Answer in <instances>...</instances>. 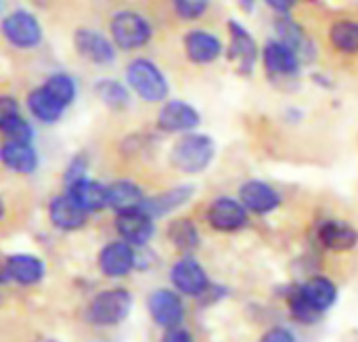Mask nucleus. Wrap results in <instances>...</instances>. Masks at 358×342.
Masks as SVG:
<instances>
[{
  "label": "nucleus",
  "instance_id": "c756f323",
  "mask_svg": "<svg viewBox=\"0 0 358 342\" xmlns=\"http://www.w3.org/2000/svg\"><path fill=\"white\" fill-rule=\"evenodd\" d=\"M63 107H69L71 103H73V99H76V80L69 76V74H65V71H57V74H52V76H48L46 80H44V84H42Z\"/></svg>",
  "mask_w": 358,
  "mask_h": 342
},
{
  "label": "nucleus",
  "instance_id": "b1692460",
  "mask_svg": "<svg viewBox=\"0 0 358 342\" xmlns=\"http://www.w3.org/2000/svg\"><path fill=\"white\" fill-rule=\"evenodd\" d=\"M65 191L88 212V214H94V212H101L107 208V185L99 183V181H92L88 177L71 183L69 187H65Z\"/></svg>",
  "mask_w": 358,
  "mask_h": 342
},
{
  "label": "nucleus",
  "instance_id": "6ab92c4d",
  "mask_svg": "<svg viewBox=\"0 0 358 342\" xmlns=\"http://www.w3.org/2000/svg\"><path fill=\"white\" fill-rule=\"evenodd\" d=\"M317 240L329 252H350L358 246V231L346 221L329 219L319 225Z\"/></svg>",
  "mask_w": 358,
  "mask_h": 342
},
{
  "label": "nucleus",
  "instance_id": "2eb2a0df",
  "mask_svg": "<svg viewBox=\"0 0 358 342\" xmlns=\"http://www.w3.org/2000/svg\"><path fill=\"white\" fill-rule=\"evenodd\" d=\"M8 282H15L23 288L38 286L44 275H46V263L38 254L29 252H19V254H8L4 259Z\"/></svg>",
  "mask_w": 358,
  "mask_h": 342
},
{
  "label": "nucleus",
  "instance_id": "a19ab883",
  "mask_svg": "<svg viewBox=\"0 0 358 342\" xmlns=\"http://www.w3.org/2000/svg\"><path fill=\"white\" fill-rule=\"evenodd\" d=\"M4 214H6V206H4V200L0 198V221L4 219Z\"/></svg>",
  "mask_w": 358,
  "mask_h": 342
},
{
  "label": "nucleus",
  "instance_id": "c85d7f7f",
  "mask_svg": "<svg viewBox=\"0 0 358 342\" xmlns=\"http://www.w3.org/2000/svg\"><path fill=\"white\" fill-rule=\"evenodd\" d=\"M94 93L113 111H122V109H126L130 105V93L117 80H111V78L99 80L96 86H94Z\"/></svg>",
  "mask_w": 358,
  "mask_h": 342
},
{
  "label": "nucleus",
  "instance_id": "6e6552de",
  "mask_svg": "<svg viewBox=\"0 0 358 342\" xmlns=\"http://www.w3.org/2000/svg\"><path fill=\"white\" fill-rule=\"evenodd\" d=\"M96 267L109 280H124L136 269V248L124 240L107 242L96 254Z\"/></svg>",
  "mask_w": 358,
  "mask_h": 342
},
{
  "label": "nucleus",
  "instance_id": "39448f33",
  "mask_svg": "<svg viewBox=\"0 0 358 342\" xmlns=\"http://www.w3.org/2000/svg\"><path fill=\"white\" fill-rule=\"evenodd\" d=\"M170 284L180 296L199 299L210 288L212 282L203 265L193 254H187V256H180L170 267Z\"/></svg>",
  "mask_w": 358,
  "mask_h": 342
},
{
  "label": "nucleus",
  "instance_id": "c9c22d12",
  "mask_svg": "<svg viewBox=\"0 0 358 342\" xmlns=\"http://www.w3.org/2000/svg\"><path fill=\"white\" fill-rule=\"evenodd\" d=\"M162 342H195V336L187 330V328H182V326H178V328H170V330H164V336H162Z\"/></svg>",
  "mask_w": 358,
  "mask_h": 342
},
{
  "label": "nucleus",
  "instance_id": "f257e3e1",
  "mask_svg": "<svg viewBox=\"0 0 358 342\" xmlns=\"http://www.w3.org/2000/svg\"><path fill=\"white\" fill-rule=\"evenodd\" d=\"M134 299L126 288H105L96 292L86 307V322L96 328H115L128 320Z\"/></svg>",
  "mask_w": 358,
  "mask_h": 342
},
{
  "label": "nucleus",
  "instance_id": "e433bc0d",
  "mask_svg": "<svg viewBox=\"0 0 358 342\" xmlns=\"http://www.w3.org/2000/svg\"><path fill=\"white\" fill-rule=\"evenodd\" d=\"M227 296V288H222V286H216V284H210V288L197 299V301H201L203 305H212V303H218V301H222Z\"/></svg>",
  "mask_w": 358,
  "mask_h": 342
},
{
  "label": "nucleus",
  "instance_id": "f3484780",
  "mask_svg": "<svg viewBox=\"0 0 358 342\" xmlns=\"http://www.w3.org/2000/svg\"><path fill=\"white\" fill-rule=\"evenodd\" d=\"M262 59H264V67L266 74L275 80V78H296L300 74V57L285 46L281 40H268L264 44L262 50Z\"/></svg>",
  "mask_w": 358,
  "mask_h": 342
},
{
  "label": "nucleus",
  "instance_id": "aec40b11",
  "mask_svg": "<svg viewBox=\"0 0 358 342\" xmlns=\"http://www.w3.org/2000/svg\"><path fill=\"white\" fill-rule=\"evenodd\" d=\"M185 55L195 65H208L214 63L222 55V42L210 34L208 29H191L187 32L185 40Z\"/></svg>",
  "mask_w": 358,
  "mask_h": 342
},
{
  "label": "nucleus",
  "instance_id": "7c9ffc66",
  "mask_svg": "<svg viewBox=\"0 0 358 342\" xmlns=\"http://www.w3.org/2000/svg\"><path fill=\"white\" fill-rule=\"evenodd\" d=\"M0 135L4 137V141H17V143H31V139H34V130L23 116L4 124L0 128Z\"/></svg>",
  "mask_w": 358,
  "mask_h": 342
},
{
  "label": "nucleus",
  "instance_id": "4c0bfd02",
  "mask_svg": "<svg viewBox=\"0 0 358 342\" xmlns=\"http://www.w3.org/2000/svg\"><path fill=\"white\" fill-rule=\"evenodd\" d=\"M266 2L281 15H287L292 11V6L296 4V0H266Z\"/></svg>",
  "mask_w": 358,
  "mask_h": 342
},
{
  "label": "nucleus",
  "instance_id": "423d86ee",
  "mask_svg": "<svg viewBox=\"0 0 358 342\" xmlns=\"http://www.w3.org/2000/svg\"><path fill=\"white\" fill-rule=\"evenodd\" d=\"M206 221L218 233H237L250 225V212L239 200L220 196L212 200V204L208 206Z\"/></svg>",
  "mask_w": 358,
  "mask_h": 342
},
{
  "label": "nucleus",
  "instance_id": "4468645a",
  "mask_svg": "<svg viewBox=\"0 0 358 342\" xmlns=\"http://www.w3.org/2000/svg\"><path fill=\"white\" fill-rule=\"evenodd\" d=\"M73 46L80 57L88 59L94 65H111L115 61V44L94 29L88 27L76 29Z\"/></svg>",
  "mask_w": 358,
  "mask_h": 342
},
{
  "label": "nucleus",
  "instance_id": "20e7f679",
  "mask_svg": "<svg viewBox=\"0 0 358 342\" xmlns=\"http://www.w3.org/2000/svg\"><path fill=\"white\" fill-rule=\"evenodd\" d=\"M109 34L115 48L136 50L151 40L153 27L136 11H117L109 21Z\"/></svg>",
  "mask_w": 358,
  "mask_h": 342
},
{
  "label": "nucleus",
  "instance_id": "ea45409f",
  "mask_svg": "<svg viewBox=\"0 0 358 342\" xmlns=\"http://www.w3.org/2000/svg\"><path fill=\"white\" fill-rule=\"evenodd\" d=\"M237 2H239V6H241L243 11H248V13H250V11L254 8V4H256V0H237Z\"/></svg>",
  "mask_w": 358,
  "mask_h": 342
},
{
  "label": "nucleus",
  "instance_id": "412c9836",
  "mask_svg": "<svg viewBox=\"0 0 358 342\" xmlns=\"http://www.w3.org/2000/svg\"><path fill=\"white\" fill-rule=\"evenodd\" d=\"M275 29L279 36L277 40H281L285 46H289L300 57V61H313L315 59L313 40L308 38L306 29L296 19H292L289 15H279L275 19Z\"/></svg>",
  "mask_w": 358,
  "mask_h": 342
},
{
  "label": "nucleus",
  "instance_id": "72a5a7b5",
  "mask_svg": "<svg viewBox=\"0 0 358 342\" xmlns=\"http://www.w3.org/2000/svg\"><path fill=\"white\" fill-rule=\"evenodd\" d=\"M19 116H21V111H19L17 99L10 97V95H0V128L4 124H8L10 120L19 118Z\"/></svg>",
  "mask_w": 358,
  "mask_h": 342
},
{
  "label": "nucleus",
  "instance_id": "393cba45",
  "mask_svg": "<svg viewBox=\"0 0 358 342\" xmlns=\"http://www.w3.org/2000/svg\"><path fill=\"white\" fill-rule=\"evenodd\" d=\"M145 191L134 181H113L107 185V208L113 212H122L128 208H138L145 202Z\"/></svg>",
  "mask_w": 358,
  "mask_h": 342
},
{
  "label": "nucleus",
  "instance_id": "dca6fc26",
  "mask_svg": "<svg viewBox=\"0 0 358 342\" xmlns=\"http://www.w3.org/2000/svg\"><path fill=\"white\" fill-rule=\"evenodd\" d=\"M300 296L319 313L325 315L336 303H338V286L331 278L327 275H310L308 280H304L302 284H296Z\"/></svg>",
  "mask_w": 358,
  "mask_h": 342
},
{
  "label": "nucleus",
  "instance_id": "f03ea898",
  "mask_svg": "<svg viewBox=\"0 0 358 342\" xmlns=\"http://www.w3.org/2000/svg\"><path fill=\"white\" fill-rule=\"evenodd\" d=\"M214 156H216V145L212 137L199 132H187L174 143L170 151V164L185 175H199L212 164Z\"/></svg>",
  "mask_w": 358,
  "mask_h": 342
},
{
  "label": "nucleus",
  "instance_id": "bb28decb",
  "mask_svg": "<svg viewBox=\"0 0 358 342\" xmlns=\"http://www.w3.org/2000/svg\"><path fill=\"white\" fill-rule=\"evenodd\" d=\"M168 240H170V244H172L182 256L193 254V252L199 248V244H201V235H199L197 225H195L191 219H185V217L174 219V221L168 225Z\"/></svg>",
  "mask_w": 358,
  "mask_h": 342
},
{
  "label": "nucleus",
  "instance_id": "4be33fe9",
  "mask_svg": "<svg viewBox=\"0 0 358 342\" xmlns=\"http://www.w3.org/2000/svg\"><path fill=\"white\" fill-rule=\"evenodd\" d=\"M195 193V187L193 185H178V187H172L168 191H162L157 196H149L145 198V202L141 204V208L153 217V219H162V217H168L170 212L178 210L180 206H185Z\"/></svg>",
  "mask_w": 358,
  "mask_h": 342
},
{
  "label": "nucleus",
  "instance_id": "9d476101",
  "mask_svg": "<svg viewBox=\"0 0 358 342\" xmlns=\"http://www.w3.org/2000/svg\"><path fill=\"white\" fill-rule=\"evenodd\" d=\"M2 36L17 48H34L42 42V25L29 11H13L2 19Z\"/></svg>",
  "mask_w": 358,
  "mask_h": 342
},
{
  "label": "nucleus",
  "instance_id": "ddd939ff",
  "mask_svg": "<svg viewBox=\"0 0 358 342\" xmlns=\"http://www.w3.org/2000/svg\"><path fill=\"white\" fill-rule=\"evenodd\" d=\"M239 202L245 206V210L250 214L266 217L281 206V196L273 185L258 181V179H252L239 187Z\"/></svg>",
  "mask_w": 358,
  "mask_h": 342
},
{
  "label": "nucleus",
  "instance_id": "f8f14e48",
  "mask_svg": "<svg viewBox=\"0 0 358 342\" xmlns=\"http://www.w3.org/2000/svg\"><path fill=\"white\" fill-rule=\"evenodd\" d=\"M48 219L55 229L63 233H73L86 227L88 223V212L65 191L59 193L50 200L48 204Z\"/></svg>",
  "mask_w": 358,
  "mask_h": 342
},
{
  "label": "nucleus",
  "instance_id": "79ce46f5",
  "mask_svg": "<svg viewBox=\"0 0 358 342\" xmlns=\"http://www.w3.org/2000/svg\"><path fill=\"white\" fill-rule=\"evenodd\" d=\"M31 342H59V341H55V338H46V336H40V338H36V341H31Z\"/></svg>",
  "mask_w": 358,
  "mask_h": 342
},
{
  "label": "nucleus",
  "instance_id": "9b49d317",
  "mask_svg": "<svg viewBox=\"0 0 358 342\" xmlns=\"http://www.w3.org/2000/svg\"><path fill=\"white\" fill-rule=\"evenodd\" d=\"M229 34H231L229 59L235 61L237 71L241 76H252V71L256 67V61H258V44H256V40L245 29V25H241L239 21H229Z\"/></svg>",
  "mask_w": 358,
  "mask_h": 342
},
{
  "label": "nucleus",
  "instance_id": "a211bd4d",
  "mask_svg": "<svg viewBox=\"0 0 358 342\" xmlns=\"http://www.w3.org/2000/svg\"><path fill=\"white\" fill-rule=\"evenodd\" d=\"M199 111L185 101H168L157 114V128L162 132H191L199 126Z\"/></svg>",
  "mask_w": 358,
  "mask_h": 342
},
{
  "label": "nucleus",
  "instance_id": "1a4fd4ad",
  "mask_svg": "<svg viewBox=\"0 0 358 342\" xmlns=\"http://www.w3.org/2000/svg\"><path fill=\"white\" fill-rule=\"evenodd\" d=\"M147 311L155 326L170 330L185 322V303L174 288H157L147 299Z\"/></svg>",
  "mask_w": 358,
  "mask_h": 342
},
{
  "label": "nucleus",
  "instance_id": "cd10ccee",
  "mask_svg": "<svg viewBox=\"0 0 358 342\" xmlns=\"http://www.w3.org/2000/svg\"><path fill=\"white\" fill-rule=\"evenodd\" d=\"M329 42L336 50L344 55L358 53V21L355 19H340L329 27Z\"/></svg>",
  "mask_w": 358,
  "mask_h": 342
},
{
  "label": "nucleus",
  "instance_id": "f704fd0d",
  "mask_svg": "<svg viewBox=\"0 0 358 342\" xmlns=\"http://www.w3.org/2000/svg\"><path fill=\"white\" fill-rule=\"evenodd\" d=\"M258 342H298L296 334L285 328V326H275V328H268Z\"/></svg>",
  "mask_w": 358,
  "mask_h": 342
},
{
  "label": "nucleus",
  "instance_id": "a878e982",
  "mask_svg": "<svg viewBox=\"0 0 358 342\" xmlns=\"http://www.w3.org/2000/svg\"><path fill=\"white\" fill-rule=\"evenodd\" d=\"M27 109L36 120H40L44 124L59 122L65 111V107L44 86H38L27 95Z\"/></svg>",
  "mask_w": 358,
  "mask_h": 342
},
{
  "label": "nucleus",
  "instance_id": "5701e85b",
  "mask_svg": "<svg viewBox=\"0 0 358 342\" xmlns=\"http://www.w3.org/2000/svg\"><path fill=\"white\" fill-rule=\"evenodd\" d=\"M0 162L15 175H31L38 168V153L31 143L4 141L0 145Z\"/></svg>",
  "mask_w": 358,
  "mask_h": 342
},
{
  "label": "nucleus",
  "instance_id": "58836bf2",
  "mask_svg": "<svg viewBox=\"0 0 358 342\" xmlns=\"http://www.w3.org/2000/svg\"><path fill=\"white\" fill-rule=\"evenodd\" d=\"M6 282H8L6 265H4V259H0V284H6Z\"/></svg>",
  "mask_w": 358,
  "mask_h": 342
},
{
  "label": "nucleus",
  "instance_id": "0eeeda50",
  "mask_svg": "<svg viewBox=\"0 0 358 342\" xmlns=\"http://www.w3.org/2000/svg\"><path fill=\"white\" fill-rule=\"evenodd\" d=\"M113 225H115V231H117L120 240L128 242L134 248L149 246V242L155 235V219L149 217L141 206L115 212Z\"/></svg>",
  "mask_w": 358,
  "mask_h": 342
},
{
  "label": "nucleus",
  "instance_id": "2f4dec72",
  "mask_svg": "<svg viewBox=\"0 0 358 342\" xmlns=\"http://www.w3.org/2000/svg\"><path fill=\"white\" fill-rule=\"evenodd\" d=\"M172 6H174V13L180 19L195 21V19H199L208 11L210 0H172Z\"/></svg>",
  "mask_w": 358,
  "mask_h": 342
},
{
  "label": "nucleus",
  "instance_id": "7ed1b4c3",
  "mask_svg": "<svg viewBox=\"0 0 358 342\" xmlns=\"http://www.w3.org/2000/svg\"><path fill=\"white\" fill-rule=\"evenodd\" d=\"M126 80L130 88L147 103H162L168 97V80L162 69L149 59H134L128 63Z\"/></svg>",
  "mask_w": 358,
  "mask_h": 342
},
{
  "label": "nucleus",
  "instance_id": "473e14b6",
  "mask_svg": "<svg viewBox=\"0 0 358 342\" xmlns=\"http://www.w3.org/2000/svg\"><path fill=\"white\" fill-rule=\"evenodd\" d=\"M86 168H88V158L86 153H78L69 160L65 172H63V181H65V187H69L71 183L80 181L86 177Z\"/></svg>",
  "mask_w": 358,
  "mask_h": 342
}]
</instances>
